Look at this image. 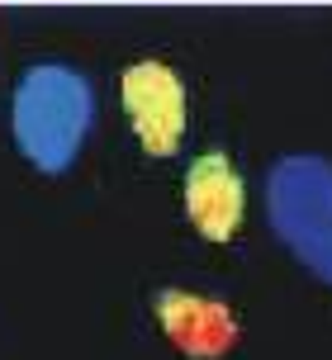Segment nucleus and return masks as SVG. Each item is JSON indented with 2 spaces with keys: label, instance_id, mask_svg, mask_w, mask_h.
<instances>
[{
  "label": "nucleus",
  "instance_id": "obj_2",
  "mask_svg": "<svg viewBox=\"0 0 332 360\" xmlns=\"http://www.w3.org/2000/svg\"><path fill=\"white\" fill-rule=\"evenodd\" d=\"M271 233L299 266L332 285V162L314 152H290L266 171Z\"/></svg>",
  "mask_w": 332,
  "mask_h": 360
},
{
  "label": "nucleus",
  "instance_id": "obj_4",
  "mask_svg": "<svg viewBox=\"0 0 332 360\" xmlns=\"http://www.w3.org/2000/svg\"><path fill=\"white\" fill-rule=\"evenodd\" d=\"M181 204L204 242H233L247 223V180L228 152H204L185 166Z\"/></svg>",
  "mask_w": 332,
  "mask_h": 360
},
{
  "label": "nucleus",
  "instance_id": "obj_3",
  "mask_svg": "<svg viewBox=\"0 0 332 360\" xmlns=\"http://www.w3.org/2000/svg\"><path fill=\"white\" fill-rule=\"evenodd\" d=\"M119 100H124V119H129L133 138L148 157L181 152L185 128H190V100H185V81L176 76L171 62L162 57L133 62L119 81Z\"/></svg>",
  "mask_w": 332,
  "mask_h": 360
},
{
  "label": "nucleus",
  "instance_id": "obj_5",
  "mask_svg": "<svg viewBox=\"0 0 332 360\" xmlns=\"http://www.w3.org/2000/svg\"><path fill=\"white\" fill-rule=\"evenodd\" d=\"M152 313H157V327L166 332V342L181 346L195 360H214L238 342V318L228 313V304L209 299L200 289H157Z\"/></svg>",
  "mask_w": 332,
  "mask_h": 360
},
{
  "label": "nucleus",
  "instance_id": "obj_1",
  "mask_svg": "<svg viewBox=\"0 0 332 360\" xmlns=\"http://www.w3.org/2000/svg\"><path fill=\"white\" fill-rule=\"evenodd\" d=\"M95 128V86L72 62H34L15 81L10 95V133L19 157L43 171L62 176L81 157Z\"/></svg>",
  "mask_w": 332,
  "mask_h": 360
}]
</instances>
